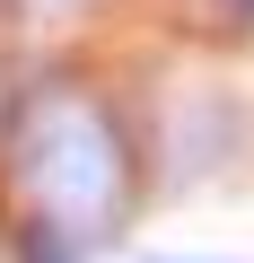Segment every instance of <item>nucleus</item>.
Wrapping results in <instances>:
<instances>
[{"label":"nucleus","instance_id":"nucleus-1","mask_svg":"<svg viewBox=\"0 0 254 263\" xmlns=\"http://www.w3.org/2000/svg\"><path fill=\"white\" fill-rule=\"evenodd\" d=\"M9 167L35 193V219H62L70 237H96L123 219V193H132V158H123V132L105 105L44 88L9 114Z\"/></svg>","mask_w":254,"mask_h":263},{"label":"nucleus","instance_id":"nucleus-2","mask_svg":"<svg viewBox=\"0 0 254 263\" xmlns=\"http://www.w3.org/2000/svg\"><path fill=\"white\" fill-rule=\"evenodd\" d=\"M79 246H88V237H70L62 219H27V228H18V263H88Z\"/></svg>","mask_w":254,"mask_h":263},{"label":"nucleus","instance_id":"nucleus-3","mask_svg":"<svg viewBox=\"0 0 254 263\" xmlns=\"http://www.w3.org/2000/svg\"><path fill=\"white\" fill-rule=\"evenodd\" d=\"M228 18H245V27H254V0H228Z\"/></svg>","mask_w":254,"mask_h":263},{"label":"nucleus","instance_id":"nucleus-4","mask_svg":"<svg viewBox=\"0 0 254 263\" xmlns=\"http://www.w3.org/2000/svg\"><path fill=\"white\" fill-rule=\"evenodd\" d=\"M141 263H175V254H141Z\"/></svg>","mask_w":254,"mask_h":263}]
</instances>
